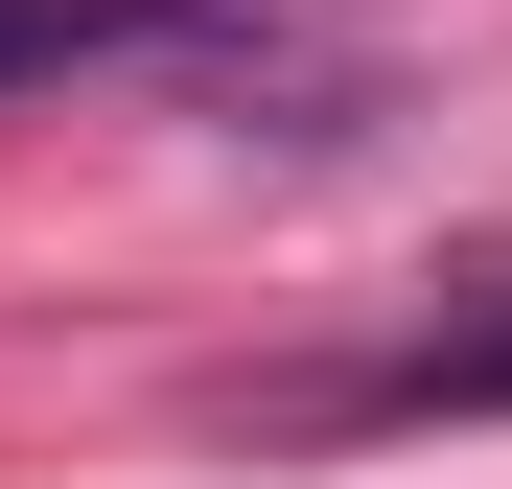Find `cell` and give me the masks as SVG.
<instances>
[{
	"instance_id": "6da1fadb",
	"label": "cell",
	"mask_w": 512,
	"mask_h": 489,
	"mask_svg": "<svg viewBox=\"0 0 512 489\" xmlns=\"http://www.w3.org/2000/svg\"><path fill=\"white\" fill-rule=\"evenodd\" d=\"M350 420H512V280L443 303L419 350H373V373H350Z\"/></svg>"
},
{
	"instance_id": "7a4b0ae2",
	"label": "cell",
	"mask_w": 512,
	"mask_h": 489,
	"mask_svg": "<svg viewBox=\"0 0 512 489\" xmlns=\"http://www.w3.org/2000/svg\"><path fill=\"white\" fill-rule=\"evenodd\" d=\"M187 24V0H0V94H24V70H94V47H163Z\"/></svg>"
}]
</instances>
